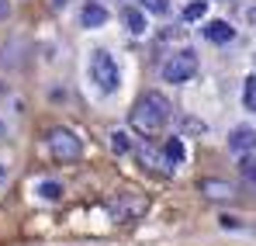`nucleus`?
<instances>
[{
  "label": "nucleus",
  "mask_w": 256,
  "mask_h": 246,
  "mask_svg": "<svg viewBox=\"0 0 256 246\" xmlns=\"http://www.w3.org/2000/svg\"><path fill=\"white\" fill-rule=\"evenodd\" d=\"M204 14H208V0H194V4L184 7V18H187V21H201Z\"/></svg>",
  "instance_id": "nucleus-11"
},
{
  "label": "nucleus",
  "mask_w": 256,
  "mask_h": 246,
  "mask_svg": "<svg viewBox=\"0 0 256 246\" xmlns=\"http://www.w3.org/2000/svg\"><path fill=\"white\" fill-rule=\"evenodd\" d=\"M7 11H10V4H7V0H0V21L7 18Z\"/></svg>",
  "instance_id": "nucleus-18"
},
{
  "label": "nucleus",
  "mask_w": 256,
  "mask_h": 246,
  "mask_svg": "<svg viewBox=\"0 0 256 246\" xmlns=\"http://www.w3.org/2000/svg\"><path fill=\"white\" fill-rule=\"evenodd\" d=\"M166 160H170V166H176V163H184V142L173 135L170 142H166Z\"/></svg>",
  "instance_id": "nucleus-12"
},
{
  "label": "nucleus",
  "mask_w": 256,
  "mask_h": 246,
  "mask_svg": "<svg viewBox=\"0 0 256 246\" xmlns=\"http://www.w3.org/2000/svg\"><path fill=\"white\" fill-rule=\"evenodd\" d=\"M84 25H86V28H104V25H108V11H104L97 0L84 7Z\"/></svg>",
  "instance_id": "nucleus-8"
},
{
  "label": "nucleus",
  "mask_w": 256,
  "mask_h": 246,
  "mask_svg": "<svg viewBox=\"0 0 256 246\" xmlns=\"http://www.w3.org/2000/svg\"><path fill=\"white\" fill-rule=\"evenodd\" d=\"M0 177H4V170H0Z\"/></svg>",
  "instance_id": "nucleus-19"
},
{
  "label": "nucleus",
  "mask_w": 256,
  "mask_h": 246,
  "mask_svg": "<svg viewBox=\"0 0 256 246\" xmlns=\"http://www.w3.org/2000/svg\"><path fill=\"white\" fill-rule=\"evenodd\" d=\"M128 146H132V142H128L125 132H111V149H114V153H128Z\"/></svg>",
  "instance_id": "nucleus-15"
},
{
  "label": "nucleus",
  "mask_w": 256,
  "mask_h": 246,
  "mask_svg": "<svg viewBox=\"0 0 256 246\" xmlns=\"http://www.w3.org/2000/svg\"><path fill=\"white\" fill-rule=\"evenodd\" d=\"M198 191H201L208 201H228V198L236 194V187H232L228 180H218V177H204V180L198 184Z\"/></svg>",
  "instance_id": "nucleus-5"
},
{
  "label": "nucleus",
  "mask_w": 256,
  "mask_h": 246,
  "mask_svg": "<svg viewBox=\"0 0 256 246\" xmlns=\"http://www.w3.org/2000/svg\"><path fill=\"white\" fill-rule=\"evenodd\" d=\"M242 104H246L250 111H256V77H250V80H246V90H242Z\"/></svg>",
  "instance_id": "nucleus-14"
},
{
  "label": "nucleus",
  "mask_w": 256,
  "mask_h": 246,
  "mask_svg": "<svg viewBox=\"0 0 256 246\" xmlns=\"http://www.w3.org/2000/svg\"><path fill=\"white\" fill-rule=\"evenodd\" d=\"M48 153H52V160H59V163H76V160L84 156V146H80V139H76L73 132L56 128V132L48 135Z\"/></svg>",
  "instance_id": "nucleus-3"
},
{
  "label": "nucleus",
  "mask_w": 256,
  "mask_h": 246,
  "mask_svg": "<svg viewBox=\"0 0 256 246\" xmlns=\"http://www.w3.org/2000/svg\"><path fill=\"white\" fill-rule=\"evenodd\" d=\"M204 39L214 42V45H225V42L236 39V28H232L228 21H208V25H204Z\"/></svg>",
  "instance_id": "nucleus-7"
},
{
  "label": "nucleus",
  "mask_w": 256,
  "mask_h": 246,
  "mask_svg": "<svg viewBox=\"0 0 256 246\" xmlns=\"http://www.w3.org/2000/svg\"><path fill=\"white\" fill-rule=\"evenodd\" d=\"M128 118H132V128H138V132H156L160 125L170 118V101L160 90H146L135 101V108H132Z\"/></svg>",
  "instance_id": "nucleus-1"
},
{
  "label": "nucleus",
  "mask_w": 256,
  "mask_h": 246,
  "mask_svg": "<svg viewBox=\"0 0 256 246\" xmlns=\"http://www.w3.org/2000/svg\"><path fill=\"white\" fill-rule=\"evenodd\" d=\"M218 222H222V229H239V218L236 215H222Z\"/></svg>",
  "instance_id": "nucleus-17"
},
{
  "label": "nucleus",
  "mask_w": 256,
  "mask_h": 246,
  "mask_svg": "<svg viewBox=\"0 0 256 246\" xmlns=\"http://www.w3.org/2000/svg\"><path fill=\"white\" fill-rule=\"evenodd\" d=\"M138 4H142V11H152V14H166V7H170L166 0H138Z\"/></svg>",
  "instance_id": "nucleus-16"
},
{
  "label": "nucleus",
  "mask_w": 256,
  "mask_h": 246,
  "mask_svg": "<svg viewBox=\"0 0 256 246\" xmlns=\"http://www.w3.org/2000/svg\"><path fill=\"white\" fill-rule=\"evenodd\" d=\"M125 25L132 35H146V14L138 7H125Z\"/></svg>",
  "instance_id": "nucleus-9"
},
{
  "label": "nucleus",
  "mask_w": 256,
  "mask_h": 246,
  "mask_svg": "<svg viewBox=\"0 0 256 246\" xmlns=\"http://www.w3.org/2000/svg\"><path fill=\"white\" fill-rule=\"evenodd\" d=\"M90 77L97 80V87L104 90V94H111V90H118V63L111 59V52H104V49H97L94 56H90Z\"/></svg>",
  "instance_id": "nucleus-2"
},
{
  "label": "nucleus",
  "mask_w": 256,
  "mask_h": 246,
  "mask_svg": "<svg viewBox=\"0 0 256 246\" xmlns=\"http://www.w3.org/2000/svg\"><path fill=\"white\" fill-rule=\"evenodd\" d=\"M228 149H236V153H253L256 149V128L239 125V128L228 135Z\"/></svg>",
  "instance_id": "nucleus-6"
},
{
  "label": "nucleus",
  "mask_w": 256,
  "mask_h": 246,
  "mask_svg": "<svg viewBox=\"0 0 256 246\" xmlns=\"http://www.w3.org/2000/svg\"><path fill=\"white\" fill-rule=\"evenodd\" d=\"M38 194H42L45 201H59V198H62V184H56V180H42V184H38Z\"/></svg>",
  "instance_id": "nucleus-10"
},
{
  "label": "nucleus",
  "mask_w": 256,
  "mask_h": 246,
  "mask_svg": "<svg viewBox=\"0 0 256 246\" xmlns=\"http://www.w3.org/2000/svg\"><path fill=\"white\" fill-rule=\"evenodd\" d=\"M239 173H242V180H246L250 187H256V160H253V156H242V163H239Z\"/></svg>",
  "instance_id": "nucleus-13"
},
{
  "label": "nucleus",
  "mask_w": 256,
  "mask_h": 246,
  "mask_svg": "<svg viewBox=\"0 0 256 246\" xmlns=\"http://www.w3.org/2000/svg\"><path fill=\"white\" fill-rule=\"evenodd\" d=\"M194 73H198V56L194 52H173L163 63V80L170 83H187L194 80Z\"/></svg>",
  "instance_id": "nucleus-4"
}]
</instances>
